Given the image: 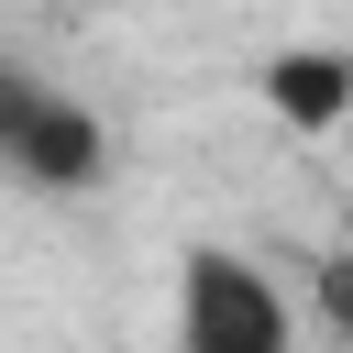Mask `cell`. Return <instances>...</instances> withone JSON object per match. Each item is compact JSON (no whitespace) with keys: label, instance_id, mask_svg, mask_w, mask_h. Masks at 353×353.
Instances as JSON below:
<instances>
[{"label":"cell","instance_id":"obj_1","mask_svg":"<svg viewBox=\"0 0 353 353\" xmlns=\"http://www.w3.org/2000/svg\"><path fill=\"white\" fill-rule=\"evenodd\" d=\"M99 165H110L99 110L0 55V176L33 188V199H77V188H99Z\"/></svg>","mask_w":353,"mask_h":353},{"label":"cell","instance_id":"obj_3","mask_svg":"<svg viewBox=\"0 0 353 353\" xmlns=\"http://www.w3.org/2000/svg\"><path fill=\"white\" fill-rule=\"evenodd\" d=\"M265 110L287 121V132H331V121H353V55L342 44H287V55H265Z\"/></svg>","mask_w":353,"mask_h":353},{"label":"cell","instance_id":"obj_2","mask_svg":"<svg viewBox=\"0 0 353 353\" xmlns=\"http://www.w3.org/2000/svg\"><path fill=\"white\" fill-rule=\"evenodd\" d=\"M298 320H287V298H276V276L265 265H243V254H188V276H176V342L188 353H276Z\"/></svg>","mask_w":353,"mask_h":353},{"label":"cell","instance_id":"obj_4","mask_svg":"<svg viewBox=\"0 0 353 353\" xmlns=\"http://www.w3.org/2000/svg\"><path fill=\"white\" fill-rule=\"evenodd\" d=\"M309 309H320V331H342V342H353V243L309 265Z\"/></svg>","mask_w":353,"mask_h":353}]
</instances>
